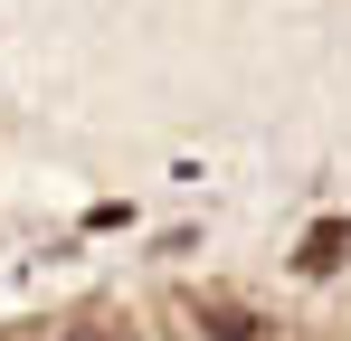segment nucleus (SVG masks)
I'll return each mask as SVG.
<instances>
[{"instance_id":"2","label":"nucleus","mask_w":351,"mask_h":341,"mask_svg":"<svg viewBox=\"0 0 351 341\" xmlns=\"http://www.w3.org/2000/svg\"><path fill=\"white\" fill-rule=\"evenodd\" d=\"M342 247H351V227H313V247H304V275H332V266H342Z\"/></svg>"},{"instance_id":"1","label":"nucleus","mask_w":351,"mask_h":341,"mask_svg":"<svg viewBox=\"0 0 351 341\" xmlns=\"http://www.w3.org/2000/svg\"><path fill=\"white\" fill-rule=\"evenodd\" d=\"M199 341H256V313L247 303H209L199 313Z\"/></svg>"}]
</instances>
